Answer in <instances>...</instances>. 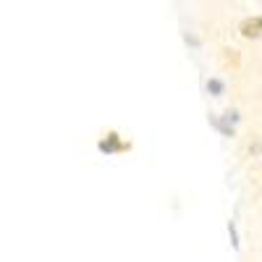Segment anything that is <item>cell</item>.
Returning a JSON list of instances; mask_svg holds the SVG:
<instances>
[{
	"label": "cell",
	"instance_id": "obj_1",
	"mask_svg": "<svg viewBox=\"0 0 262 262\" xmlns=\"http://www.w3.org/2000/svg\"><path fill=\"white\" fill-rule=\"evenodd\" d=\"M238 29H242V34H244L247 39L262 37V16H249V18H244Z\"/></svg>",
	"mask_w": 262,
	"mask_h": 262
},
{
	"label": "cell",
	"instance_id": "obj_2",
	"mask_svg": "<svg viewBox=\"0 0 262 262\" xmlns=\"http://www.w3.org/2000/svg\"><path fill=\"white\" fill-rule=\"evenodd\" d=\"M207 90H210L212 95H223L226 86H223V81H221V79H210V81H207Z\"/></svg>",
	"mask_w": 262,
	"mask_h": 262
},
{
	"label": "cell",
	"instance_id": "obj_3",
	"mask_svg": "<svg viewBox=\"0 0 262 262\" xmlns=\"http://www.w3.org/2000/svg\"><path fill=\"white\" fill-rule=\"evenodd\" d=\"M228 231H231V242H233V247H238V236H236V223H233V221L228 223Z\"/></svg>",
	"mask_w": 262,
	"mask_h": 262
}]
</instances>
